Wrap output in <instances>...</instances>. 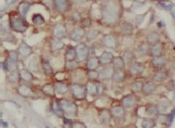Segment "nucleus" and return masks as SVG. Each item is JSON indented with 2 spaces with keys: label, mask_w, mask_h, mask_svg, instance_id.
Segmentation results:
<instances>
[{
  "label": "nucleus",
  "mask_w": 175,
  "mask_h": 128,
  "mask_svg": "<svg viewBox=\"0 0 175 128\" xmlns=\"http://www.w3.org/2000/svg\"><path fill=\"white\" fill-rule=\"evenodd\" d=\"M146 114L148 116H156L158 114V108L155 104H148L146 106Z\"/></svg>",
  "instance_id": "c03bdc74"
},
{
  "label": "nucleus",
  "mask_w": 175,
  "mask_h": 128,
  "mask_svg": "<svg viewBox=\"0 0 175 128\" xmlns=\"http://www.w3.org/2000/svg\"><path fill=\"white\" fill-rule=\"evenodd\" d=\"M103 91H104V86L102 85V82H97V95H102Z\"/></svg>",
  "instance_id": "6e6d98bb"
},
{
  "label": "nucleus",
  "mask_w": 175,
  "mask_h": 128,
  "mask_svg": "<svg viewBox=\"0 0 175 128\" xmlns=\"http://www.w3.org/2000/svg\"><path fill=\"white\" fill-rule=\"evenodd\" d=\"M19 52L16 51H10L8 53L6 61L1 63V67L6 72L12 73V72H17V64H19Z\"/></svg>",
  "instance_id": "f03ea898"
},
{
  "label": "nucleus",
  "mask_w": 175,
  "mask_h": 128,
  "mask_svg": "<svg viewBox=\"0 0 175 128\" xmlns=\"http://www.w3.org/2000/svg\"><path fill=\"white\" fill-rule=\"evenodd\" d=\"M71 19H72V21H75V22H81L80 13H79L78 11H75V12H72V14H71Z\"/></svg>",
  "instance_id": "603ef678"
},
{
  "label": "nucleus",
  "mask_w": 175,
  "mask_h": 128,
  "mask_svg": "<svg viewBox=\"0 0 175 128\" xmlns=\"http://www.w3.org/2000/svg\"><path fill=\"white\" fill-rule=\"evenodd\" d=\"M85 34H87V30H84L83 27H75L74 30L68 34V37H69V39L70 40H74V41H80L82 38L85 37Z\"/></svg>",
  "instance_id": "9d476101"
},
{
  "label": "nucleus",
  "mask_w": 175,
  "mask_h": 128,
  "mask_svg": "<svg viewBox=\"0 0 175 128\" xmlns=\"http://www.w3.org/2000/svg\"><path fill=\"white\" fill-rule=\"evenodd\" d=\"M1 125H2L3 127H6V123H4V121H1Z\"/></svg>",
  "instance_id": "bf43d9fd"
},
{
  "label": "nucleus",
  "mask_w": 175,
  "mask_h": 128,
  "mask_svg": "<svg viewBox=\"0 0 175 128\" xmlns=\"http://www.w3.org/2000/svg\"><path fill=\"white\" fill-rule=\"evenodd\" d=\"M157 6L159 8H162V9H165V10H171L173 8V4L169 0H162V1H158L157 2Z\"/></svg>",
  "instance_id": "a18cd8bd"
},
{
  "label": "nucleus",
  "mask_w": 175,
  "mask_h": 128,
  "mask_svg": "<svg viewBox=\"0 0 175 128\" xmlns=\"http://www.w3.org/2000/svg\"><path fill=\"white\" fill-rule=\"evenodd\" d=\"M102 15H103V20L107 23H115L118 20V15H119V9L116 2L109 1L103 6L102 9Z\"/></svg>",
  "instance_id": "f257e3e1"
},
{
  "label": "nucleus",
  "mask_w": 175,
  "mask_h": 128,
  "mask_svg": "<svg viewBox=\"0 0 175 128\" xmlns=\"http://www.w3.org/2000/svg\"><path fill=\"white\" fill-rule=\"evenodd\" d=\"M169 76H170V73H169L168 69H157L156 73L153 74V82H165V80L169 78Z\"/></svg>",
  "instance_id": "dca6fc26"
},
{
  "label": "nucleus",
  "mask_w": 175,
  "mask_h": 128,
  "mask_svg": "<svg viewBox=\"0 0 175 128\" xmlns=\"http://www.w3.org/2000/svg\"><path fill=\"white\" fill-rule=\"evenodd\" d=\"M148 51H149V46L147 43H141V45H138V47L136 48V53H137L138 56H146V54H148Z\"/></svg>",
  "instance_id": "ea45409f"
},
{
  "label": "nucleus",
  "mask_w": 175,
  "mask_h": 128,
  "mask_svg": "<svg viewBox=\"0 0 175 128\" xmlns=\"http://www.w3.org/2000/svg\"><path fill=\"white\" fill-rule=\"evenodd\" d=\"M170 105H171V102L168 101L166 99L161 100V101L158 103V105H157V108H158V113H160V114H165V113L170 110Z\"/></svg>",
  "instance_id": "7c9ffc66"
},
{
  "label": "nucleus",
  "mask_w": 175,
  "mask_h": 128,
  "mask_svg": "<svg viewBox=\"0 0 175 128\" xmlns=\"http://www.w3.org/2000/svg\"><path fill=\"white\" fill-rule=\"evenodd\" d=\"M100 65V63L97 56H90V58L87 60L85 67H87L89 71H96L97 67Z\"/></svg>",
  "instance_id": "b1692460"
},
{
  "label": "nucleus",
  "mask_w": 175,
  "mask_h": 128,
  "mask_svg": "<svg viewBox=\"0 0 175 128\" xmlns=\"http://www.w3.org/2000/svg\"><path fill=\"white\" fill-rule=\"evenodd\" d=\"M171 66H172V69H173V71H175V61H174L173 63H172Z\"/></svg>",
  "instance_id": "13d9d810"
},
{
  "label": "nucleus",
  "mask_w": 175,
  "mask_h": 128,
  "mask_svg": "<svg viewBox=\"0 0 175 128\" xmlns=\"http://www.w3.org/2000/svg\"><path fill=\"white\" fill-rule=\"evenodd\" d=\"M69 91H70L71 95L74 97V99L76 100H84L87 98V87L83 84H80V82H72L70 86H69Z\"/></svg>",
  "instance_id": "20e7f679"
},
{
  "label": "nucleus",
  "mask_w": 175,
  "mask_h": 128,
  "mask_svg": "<svg viewBox=\"0 0 175 128\" xmlns=\"http://www.w3.org/2000/svg\"><path fill=\"white\" fill-rule=\"evenodd\" d=\"M78 63L79 62L77 60H75V61H66V69L68 71H74V69H78V66H79Z\"/></svg>",
  "instance_id": "09e8293b"
},
{
  "label": "nucleus",
  "mask_w": 175,
  "mask_h": 128,
  "mask_svg": "<svg viewBox=\"0 0 175 128\" xmlns=\"http://www.w3.org/2000/svg\"><path fill=\"white\" fill-rule=\"evenodd\" d=\"M17 52H19V54L22 58L26 59V58H28V56H30L32 54V48L29 46L28 43L23 41V43H19V48H17Z\"/></svg>",
  "instance_id": "ddd939ff"
},
{
  "label": "nucleus",
  "mask_w": 175,
  "mask_h": 128,
  "mask_svg": "<svg viewBox=\"0 0 175 128\" xmlns=\"http://www.w3.org/2000/svg\"><path fill=\"white\" fill-rule=\"evenodd\" d=\"M74 121L67 117H63V128H72Z\"/></svg>",
  "instance_id": "3c124183"
},
{
  "label": "nucleus",
  "mask_w": 175,
  "mask_h": 128,
  "mask_svg": "<svg viewBox=\"0 0 175 128\" xmlns=\"http://www.w3.org/2000/svg\"><path fill=\"white\" fill-rule=\"evenodd\" d=\"M87 90L88 93L91 95H97V82H88L87 85Z\"/></svg>",
  "instance_id": "4c0bfd02"
},
{
  "label": "nucleus",
  "mask_w": 175,
  "mask_h": 128,
  "mask_svg": "<svg viewBox=\"0 0 175 128\" xmlns=\"http://www.w3.org/2000/svg\"><path fill=\"white\" fill-rule=\"evenodd\" d=\"M54 87H55V92L58 93V95H66L69 91V87L63 82H55Z\"/></svg>",
  "instance_id": "cd10ccee"
},
{
  "label": "nucleus",
  "mask_w": 175,
  "mask_h": 128,
  "mask_svg": "<svg viewBox=\"0 0 175 128\" xmlns=\"http://www.w3.org/2000/svg\"><path fill=\"white\" fill-rule=\"evenodd\" d=\"M113 54L109 51H104L100 56H98V60H100V63L102 65L106 66L110 63H113Z\"/></svg>",
  "instance_id": "aec40b11"
},
{
  "label": "nucleus",
  "mask_w": 175,
  "mask_h": 128,
  "mask_svg": "<svg viewBox=\"0 0 175 128\" xmlns=\"http://www.w3.org/2000/svg\"><path fill=\"white\" fill-rule=\"evenodd\" d=\"M50 48H51L52 51H60V50L64 49L65 48V43L63 41V39H58V38H51L50 40Z\"/></svg>",
  "instance_id": "412c9836"
},
{
  "label": "nucleus",
  "mask_w": 175,
  "mask_h": 128,
  "mask_svg": "<svg viewBox=\"0 0 175 128\" xmlns=\"http://www.w3.org/2000/svg\"><path fill=\"white\" fill-rule=\"evenodd\" d=\"M98 116H100V121L103 124H109L111 121V118H113V115H111V112L110 110H107V108H102L100 112H98Z\"/></svg>",
  "instance_id": "5701e85b"
},
{
  "label": "nucleus",
  "mask_w": 175,
  "mask_h": 128,
  "mask_svg": "<svg viewBox=\"0 0 175 128\" xmlns=\"http://www.w3.org/2000/svg\"><path fill=\"white\" fill-rule=\"evenodd\" d=\"M52 34H53V37H55V38H58V39L66 38V37L68 36L67 27L65 26L64 24H62V23L55 24L54 26H53V28H52Z\"/></svg>",
  "instance_id": "6e6552de"
},
{
  "label": "nucleus",
  "mask_w": 175,
  "mask_h": 128,
  "mask_svg": "<svg viewBox=\"0 0 175 128\" xmlns=\"http://www.w3.org/2000/svg\"><path fill=\"white\" fill-rule=\"evenodd\" d=\"M156 127V121L151 117L144 118L142 121V128H155Z\"/></svg>",
  "instance_id": "a19ab883"
},
{
  "label": "nucleus",
  "mask_w": 175,
  "mask_h": 128,
  "mask_svg": "<svg viewBox=\"0 0 175 128\" xmlns=\"http://www.w3.org/2000/svg\"><path fill=\"white\" fill-rule=\"evenodd\" d=\"M111 64H113V69H124L126 67V63L121 56H115Z\"/></svg>",
  "instance_id": "c9c22d12"
},
{
  "label": "nucleus",
  "mask_w": 175,
  "mask_h": 128,
  "mask_svg": "<svg viewBox=\"0 0 175 128\" xmlns=\"http://www.w3.org/2000/svg\"><path fill=\"white\" fill-rule=\"evenodd\" d=\"M41 67H42L43 73H44V75L52 76L53 74H54V73H53V67H52V65L49 63V61H47V60H44V59L41 60Z\"/></svg>",
  "instance_id": "72a5a7b5"
},
{
  "label": "nucleus",
  "mask_w": 175,
  "mask_h": 128,
  "mask_svg": "<svg viewBox=\"0 0 175 128\" xmlns=\"http://www.w3.org/2000/svg\"><path fill=\"white\" fill-rule=\"evenodd\" d=\"M81 27H83V28H85V27H90L91 24H92V22H91L90 19H84V20H81Z\"/></svg>",
  "instance_id": "864d4df0"
},
{
  "label": "nucleus",
  "mask_w": 175,
  "mask_h": 128,
  "mask_svg": "<svg viewBox=\"0 0 175 128\" xmlns=\"http://www.w3.org/2000/svg\"><path fill=\"white\" fill-rule=\"evenodd\" d=\"M76 54H77L76 60L79 63L87 61L89 59V56H90V48L87 46V43H78L76 46Z\"/></svg>",
  "instance_id": "423d86ee"
},
{
  "label": "nucleus",
  "mask_w": 175,
  "mask_h": 128,
  "mask_svg": "<svg viewBox=\"0 0 175 128\" xmlns=\"http://www.w3.org/2000/svg\"><path fill=\"white\" fill-rule=\"evenodd\" d=\"M157 89V82H147L144 84L142 92L145 95H150L156 91Z\"/></svg>",
  "instance_id": "393cba45"
},
{
  "label": "nucleus",
  "mask_w": 175,
  "mask_h": 128,
  "mask_svg": "<svg viewBox=\"0 0 175 128\" xmlns=\"http://www.w3.org/2000/svg\"><path fill=\"white\" fill-rule=\"evenodd\" d=\"M17 93H19V95L24 97V98H28V97H32L34 92H32V88H29L28 86L19 85V87H17Z\"/></svg>",
  "instance_id": "c756f323"
},
{
  "label": "nucleus",
  "mask_w": 175,
  "mask_h": 128,
  "mask_svg": "<svg viewBox=\"0 0 175 128\" xmlns=\"http://www.w3.org/2000/svg\"><path fill=\"white\" fill-rule=\"evenodd\" d=\"M111 115L113 118L116 119H123L126 116V108H123L122 105H113V108H110Z\"/></svg>",
  "instance_id": "2eb2a0df"
},
{
  "label": "nucleus",
  "mask_w": 175,
  "mask_h": 128,
  "mask_svg": "<svg viewBox=\"0 0 175 128\" xmlns=\"http://www.w3.org/2000/svg\"><path fill=\"white\" fill-rule=\"evenodd\" d=\"M52 4L53 8L60 13H65L69 7L68 0H52Z\"/></svg>",
  "instance_id": "f8f14e48"
},
{
  "label": "nucleus",
  "mask_w": 175,
  "mask_h": 128,
  "mask_svg": "<svg viewBox=\"0 0 175 128\" xmlns=\"http://www.w3.org/2000/svg\"><path fill=\"white\" fill-rule=\"evenodd\" d=\"M126 79V71L124 69H113V80L116 84H120L123 82V80Z\"/></svg>",
  "instance_id": "a878e982"
},
{
  "label": "nucleus",
  "mask_w": 175,
  "mask_h": 128,
  "mask_svg": "<svg viewBox=\"0 0 175 128\" xmlns=\"http://www.w3.org/2000/svg\"><path fill=\"white\" fill-rule=\"evenodd\" d=\"M41 90L43 91V93H45L49 97H54V95L56 93L55 92L54 84H45V85L42 86Z\"/></svg>",
  "instance_id": "e433bc0d"
},
{
  "label": "nucleus",
  "mask_w": 175,
  "mask_h": 128,
  "mask_svg": "<svg viewBox=\"0 0 175 128\" xmlns=\"http://www.w3.org/2000/svg\"><path fill=\"white\" fill-rule=\"evenodd\" d=\"M64 58L66 61H75L76 58H77V54H76V47L68 46L67 48H66V50H65Z\"/></svg>",
  "instance_id": "bb28decb"
},
{
  "label": "nucleus",
  "mask_w": 175,
  "mask_h": 128,
  "mask_svg": "<svg viewBox=\"0 0 175 128\" xmlns=\"http://www.w3.org/2000/svg\"><path fill=\"white\" fill-rule=\"evenodd\" d=\"M100 35V32L97 30H93V28H91L85 34V37H87V40L88 41H92L94 40L95 38H97V36Z\"/></svg>",
  "instance_id": "37998d69"
},
{
  "label": "nucleus",
  "mask_w": 175,
  "mask_h": 128,
  "mask_svg": "<svg viewBox=\"0 0 175 128\" xmlns=\"http://www.w3.org/2000/svg\"><path fill=\"white\" fill-rule=\"evenodd\" d=\"M121 58L123 59L124 63H126V65H131L133 64V61L135 59V53L133 52V51H130V50H126L124 52L121 54Z\"/></svg>",
  "instance_id": "c85d7f7f"
},
{
  "label": "nucleus",
  "mask_w": 175,
  "mask_h": 128,
  "mask_svg": "<svg viewBox=\"0 0 175 128\" xmlns=\"http://www.w3.org/2000/svg\"><path fill=\"white\" fill-rule=\"evenodd\" d=\"M157 121H158L159 124H166V123H170L169 116L166 114H159L158 117H157Z\"/></svg>",
  "instance_id": "8fccbe9b"
},
{
  "label": "nucleus",
  "mask_w": 175,
  "mask_h": 128,
  "mask_svg": "<svg viewBox=\"0 0 175 128\" xmlns=\"http://www.w3.org/2000/svg\"><path fill=\"white\" fill-rule=\"evenodd\" d=\"M174 98H175V93H174Z\"/></svg>",
  "instance_id": "052dcab7"
},
{
  "label": "nucleus",
  "mask_w": 175,
  "mask_h": 128,
  "mask_svg": "<svg viewBox=\"0 0 175 128\" xmlns=\"http://www.w3.org/2000/svg\"><path fill=\"white\" fill-rule=\"evenodd\" d=\"M102 43H103L104 47L109 48V49H117L118 46H119L118 38H117L116 36L111 35V34H106V35H104L103 38H102Z\"/></svg>",
  "instance_id": "0eeeda50"
},
{
  "label": "nucleus",
  "mask_w": 175,
  "mask_h": 128,
  "mask_svg": "<svg viewBox=\"0 0 175 128\" xmlns=\"http://www.w3.org/2000/svg\"><path fill=\"white\" fill-rule=\"evenodd\" d=\"M168 116H169V121H170V123H172L173 121V119H174V117H175V108L172 111V113H170V114H168Z\"/></svg>",
  "instance_id": "4d7b16f0"
},
{
  "label": "nucleus",
  "mask_w": 175,
  "mask_h": 128,
  "mask_svg": "<svg viewBox=\"0 0 175 128\" xmlns=\"http://www.w3.org/2000/svg\"><path fill=\"white\" fill-rule=\"evenodd\" d=\"M19 76H21V78L23 80H25V82H32L35 79V76L32 75V73L29 71L28 69H21L19 71Z\"/></svg>",
  "instance_id": "2f4dec72"
},
{
  "label": "nucleus",
  "mask_w": 175,
  "mask_h": 128,
  "mask_svg": "<svg viewBox=\"0 0 175 128\" xmlns=\"http://www.w3.org/2000/svg\"><path fill=\"white\" fill-rule=\"evenodd\" d=\"M136 102H137V99H136L135 95H133V93L123 95L122 99H121V104L126 110H130V108H134Z\"/></svg>",
  "instance_id": "1a4fd4ad"
},
{
  "label": "nucleus",
  "mask_w": 175,
  "mask_h": 128,
  "mask_svg": "<svg viewBox=\"0 0 175 128\" xmlns=\"http://www.w3.org/2000/svg\"><path fill=\"white\" fill-rule=\"evenodd\" d=\"M88 78L91 82H95V80L100 78V72H97V71H89L88 72Z\"/></svg>",
  "instance_id": "de8ad7c7"
},
{
  "label": "nucleus",
  "mask_w": 175,
  "mask_h": 128,
  "mask_svg": "<svg viewBox=\"0 0 175 128\" xmlns=\"http://www.w3.org/2000/svg\"><path fill=\"white\" fill-rule=\"evenodd\" d=\"M32 23L35 24V25H37V26H39V25H42V24H44V22H45L44 17H42L40 13L34 14V15H32Z\"/></svg>",
  "instance_id": "79ce46f5"
},
{
  "label": "nucleus",
  "mask_w": 175,
  "mask_h": 128,
  "mask_svg": "<svg viewBox=\"0 0 175 128\" xmlns=\"http://www.w3.org/2000/svg\"><path fill=\"white\" fill-rule=\"evenodd\" d=\"M72 128H87V126H85L82 121H74Z\"/></svg>",
  "instance_id": "5fc2aeb1"
},
{
  "label": "nucleus",
  "mask_w": 175,
  "mask_h": 128,
  "mask_svg": "<svg viewBox=\"0 0 175 128\" xmlns=\"http://www.w3.org/2000/svg\"><path fill=\"white\" fill-rule=\"evenodd\" d=\"M30 6H32V4L28 2V1H24V2H22V4H19V15L23 17H26L29 9H30Z\"/></svg>",
  "instance_id": "f704fd0d"
},
{
  "label": "nucleus",
  "mask_w": 175,
  "mask_h": 128,
  "mask_svg": "<svg viewBox=\"0 0 175 128\" xmlns=\"http://www.w3.org/2000/svg\"><path fill=\"white\" fill-rule=\"evenodd\" d=\"M164 53V47H163V43H158L153 45V46H150L148 51V54L151 58H156V56H163Z\"/></svg>",
  "instance_id": "9b49d317"
},
{
  "label": "nucleus",
  "mask_w": 175,
  "mask_h": 128,
  "mask_svg": "<svg viewBox=\"0 0 175 128\" xmlns=\"http://www.w3.org/2000/svg\"><path fill=\"white\" fill-rule=\"evenodd\" d=\"M113 69L109 67L108 65L104 66L103 69L100 71V79L102 80H109L113 78Z\"/></svg>",
  "instance_id": "4be33fe9"
},
{
  "label": "nucleus",
  "mask_w": 175,
  "mask_h": 128,
  "mask_svg": "<svg viewBox=\"0 0 175 128\" xmlns=\"http://www.w3.org/2000/svg\"><path fill=\"white\" fill-rule=\"evenodd\" d=\"M21 78L19 72H12V73H8V80L10 82H17Z\"/></svg>",
  "instance_id": "49530a36"
},
{
  "label": "nucleus",
  "mask_w": 175,
  "mask_h": 128,
  "mask_svg": "<svg viewBox=\"0 0 175 128\" xmlns=\"http://www.w3.org/2000/svg\"><path fill=\"white\" fill-rule=\"evenodd\" d=\"M29 24L26 22L25 17L21 15H15L10 19V28L17 33H24L28 30Z\"/></svg>",
  "instance_id": "7ed1b4c3"
},
{
  "label": "nucleus",
  "mask_w": 175,
  "mask_h": 128,
  "mask_svg": "<svg viewBox=\"0 0 175 128\" xmlns=\"http://www.w3.org/2000/svg\"><path fill=\"white\" fill-rule=\"evenodd\" d=\"M60 103H61V106L64 111L65 115H68V116H76L77 115L78 108L77 104L74 101L68 100V99H61Z\"/></svg>",
  "instance_id": "39448f33"
},
{
  "label": "nucleus",
  "mask_w": 175,
  "mask_h": 128,
  "mask_svg": "<svg viewBox=\"0 0 175 128\" xmlns=\"http://www.w3.org/2000/svg\"><path fill=\"white\" fill-rule=\"evenodd\" d=\"M51 108H52V112H53L56 116H58V117H65V113L61 106L60 100H56L55 98L53 99L51 102Z\"/></svg>",
  "instance_id": "a211bd4d"
},
{
  "label": "nucleus",
  "mask_w": 175,
  "mask_h": 128,
  "mask_svg": "<svg viewBox=\"0 0 175 128\" xmlns=\"http://www.w3.org/2000/svg\"><path fill=\"white\" fill-rule=\"evenodd\" d=\"M166 64H168V60H166V58L164 56H156V58H152L151 60V65L156 69H164L165 66H166Z\"/></svg>",
  "instance_id": "4468645a"
},
{
  "label": "nucleus",
  "mask_w": 175,
  "mask_h": 128,
  "mask_svg": "<svg viewBox=\"0 0 175 128\" xmlns=\"http://www.w3.org/2000/svg\"><path fill=\"white\" fill-rule=\"evenodd\" d=\"M120 32L122 35H126V36H129V35H132L133 32H134V26L133 24L129 23V22H126L123 23L120 27Z\"/></svg>",
  "instance_id": "473e14b6"
},
{
  "label": "nucleus",
  "mask_w": 175,
  "mask_h": 128,
  "mask_svg": "<svg viewBox=\"0 0 175 128\" xmlns=\"http://www.w3.org/2000/svg\"><path fill=\"white\" fill-rule=\"evenodd\" d=\"M129 71L131 75H142L145 71V64L141 62H134L130 65Z\"/></svg>",
  "instance_id": "f3484780"
},
{
  "label": "nucleus",
  "mask_w": 175,
  "mask_h": 128,
  "mask_svg": "<svg viewBox=\"0 0 175 128\" xmlns=\"http://www.w3.org/2000/svg\"><path fill=\"white\" fill-rule=\"evenodd\" d=\"M144 84H145V82H143V80L136 79V80H134V82H132V85H131V90H132L133 92H142Z\"/></svg>",
  "instance_id": "58836bf2"
},
{
  "label": "nucleus",
  "mask_w": 175,
  "mask_h": 128,
  "mask_svg": "<svg viewBox=\"0 0 175 128\" xmlns=\"http://www.w3.org/2000/svg\"><path fill=\"white\" fill-rule=\"evenodd\" d=\"M160 40H161V35L158 32H150L146 36V43H148V46H153L156 43H160Z\"/></svg>",
  "instance_id": "6ab92c4d"
}]
</instances>
